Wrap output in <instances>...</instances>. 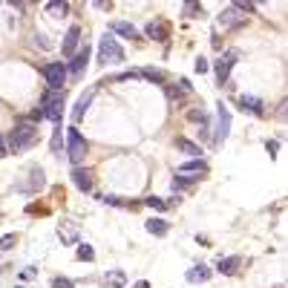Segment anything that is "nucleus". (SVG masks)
Instances as JSON below:
<instances>
[{
    "mask_svg": "<svg viewBox=\"0 0 288 288\" xmlns=\"http://www.w3.org/2000/svg\"><path fill=\"white\" fill-rule=\"evenodd\" d=\"M196 12H199V6H193V3H187V6H184V15H196Z\"/></svg>",
    "mask_w": 288,
    "mask_h": 288,
    "instance_id": "2f4dec72",
    "label": "nucleus"
},
{
    "mask_svg": "<svg viewBox=\"0 0 288 288\" xmlns=\"http://www.w3.org/2000/svg\"><path fill=\"white\" fill-rule=\"evenodd\" d=\"M72 182H75L78 190H87V193H90L92 190V173L84 170V167H75V170H72Z\"/></svg>",
    "mask_w": 288,
    "mask_h": 288,
    "instance_id": "f8f14e48",
    "label": "nucleus"
},
{
    "mask_svg": "<svg viewBox=\"0 0 288 288\" xmlns=\"http://www.w3.org/2000/svg\"><path fill=\"white\" fill-rule=\"evenodd\" d=\"M15 242H18V236H15V233H6V236L0 239V248H12Z\"/></svg>",
    "mask_w": 288,
    "mask_h": 288,
    "instance_id": "bb28decb",
    "label": "nucleus"
},
{
    "mask_svg": "<svg viewBox=\"0 0 288 288\" xmlns=\"http://www.w3.org/2000/svg\"><path fill=\"white\" fill-rule=\"evenodd\" d=\"M147 35L153 38V41H164V38H167V26L153 21V23H147Z\"/></svg>",
    "mask_w": 288,
    "mask_h": 288,
    "instance_id": "f3484780",
    "label": "nucleus"
},
{
    "mask_svg": "<svg viewBox=\"0 0 288 288\" xmlns=\"http://www.w3.org/2000/svg\"><path fill=\"white\" fill-rule=\"evenodd\" d=\"M210 274H213V271H210L207 265H193V268L187 271V282H207Z\"/></svg>",
    "mask_w": 288,
    "mask_h": 288,
    "instance_id": "2eb2a0df",
    "label": "nucleus"
},
{
    "mask_svg": "<svg viewBox=\"0 0 288 288\" xmlns=\"http://www.w3.org/2000/svg\"><path fill=\"white\" fill-rule=\"evenodd\" d=\"M92 95H95V90H90V92H84L78 98V104H75V110H72V121L78 124L81 118H84V113H87V107H90V101H92Z\"/></svg>",
    "mask_w": 288,
    "mask_h": 288,
    "instance_id": "4468645a",
    "label": "nucleus"
},
{
    "mask_svg": "<svg viewBox=\"0 0 288 288\" xmlns=\"http://www.w3.org/2000/svg\"><path fill=\"white\" fill-rule=\"evenodd\" d=\"M205 170H207L205 161H202V159H193V161H187V164H182L176 176H184L187 182H196V179H202V173H205Z\"/></svg>",
    "mask_w": 288,
    "mask_h": 288,
    "instance_id": "423d86ee",
    "label": "nucleus"
},
{
    "mask_svg": "<svg viewBox=\"0 0 288 288\" xmlns=\"http://www.w3.org/2000/svg\"><path fill=\"white\" fill-rule=\"evenodd\" d=\"M242 107H245V113H248V110H251L253 115H262V101H259V98H242Z\"/></svg>",
    "mask_w": 288,
    "mask_h": 288,
    "instance_id": "412c9836",
    "label": "nucleus"
},
{
    "mask_svg": "<svg viewBox=\"0 0 288 288\" xmlns=\"http://www.w3.org/2000/svg\"><path fill=\"white\" fill-rule=\"evenodd\" d=\"M38 141V130L32 124H18L15 130L9 133V141H6V150L12 153H26Z\"/></svg>",
    "mask_w": 288,
    "mask_h": 288,
    "instance_id": "f257e3e1",
    "label": "nucleus"
},
{
    "mask_svg": "<svg viewBox=\"0 0 288 288\" xmlns=\"http://www.w3.org/2000/svg\"><path fill=\"white\" fill-rule=\"evenodd\" d=\"M147 230L153 233V236H164V233H167V222L153 216V219H147Z\"/></svg>",
    "mask_w": 288,
    "mask_h": 288,
    "instance_id": "a211bd4d",
    "label": "nucleus"
},
{
    "mask_svg": "<svg viewBox=\"0 0 288 288\" xmlns=\"http://www.w3.org/2000/svg\"><path fill=\"white\" fill-rule=\"evenodd\" d=\"M107 282H113V285H124V274H113V276H107Z\"/></svg>",
    "mask_w": 288,
    "mask_h": 288,
    "instance_id": "c756f323",
    "label": "nucleus"
},
{
    "mask_svg": "<svg viewBox=\"0 0 288 288\" xmlns=\"http://www.w3.org/2000/svg\"><path fill=\"white\" fill-rule=\"evenodd\" d=\"M233 58H236V52H228V55H225V58L216 64V78H219V84H225V81H228L230 67H233Z\"/></svg>",
    "mask_w": 288,
    "mask_h": 288,
    "instance_id": "ddd939ff",
    "label": "nucleus"
},
{
    "mask_svg": "<svg viewBox=\"0 0 288 288\" xmlns=\"http://www.w3.org/2000/svg\"><path fill=\"white\" fill-rule=\"evenodd\" d=\"M35 46H41V49H46L49 44H46V38H44V35H35Z\"/></svg>",
    "mask_w": 288,
    "mask_h": 288,
    "instance_id": "7c9ffc66",
    "label": "nucleus"
},
{
    "mask_svg": "<svg viewBox=\"0 0 288 288\" xmlns=\"http://www.w3.org/2000/svg\"><path fill=\"white\" fill-rule=\"evenodd\" d=\"M21 276H23V279H32V276H35V268H26Z\"/></svg>",
    "mask_w": 288,
    "mask_h": 288,
    "instance_id": "473e14b6",
    "label": "nucleus"
},
{
    "mask_svg": "<svg viewBox=\"0 0 288 288\" xmlns=\"http://www.w3.org/2000/svg\"><path fill=\"white\" fill-rule=\"evenodd\" d=\"M38 187H44V170H32V184H29V190H38Z\"/></svg>",
    "mask_w": 288,
    "mask_h": 288,
    "instance_id": "b1692460",
    "label": "nucleus"
},
{
    "mask_svg": "<svg viewBox=\"0 0 288 288\" xmlns=\"http://www.w3.org/2000/svg\"><path fill=\"white\" fill-rule=\"evenodd\" d=\"M228 133H230V113L225 104H219L216 107V141L228 138Z\"/></svg>",
    "mask_w": 288,
    "mask_h": 288,
    "instance_id": "0eeeda50",
    "label": "nucleus"
},
{
    "mask_svg": "<svg viewBox=\"0 0 288 288\" xmlns=\"http://www.w3.org/2000/svg\"><path fill=\"white\" fill-rule=\"evenodd\" d=\"M121 61H124V49L118 46V41L104 35L98 44V64H121Z\"/></svg>",
    "mask_w": 288,
    "mask_h": 288,
    "instance_id": "20e7f679",
    "label": "nucleus"
},
{
    "mask_svg": "<svg viewBox=\"0 0 288 288\" xmlns=\"http://www.w3.org/2000/svg\"><path fill=\"white\" fill-rule=\"evenodd\" d=\"M61 141H64V130H55V136H52V153H61Z\"/></svg>",
    "mask_w": 288,
    "mask_h": 288,
    "instance_id": "a878e982",
    "label": "nucleus"
},
{
    "mask_svg": "<svg viewBox=\"0 0 288 288\" xmlns=\"http://www.w3.org/2000/svg\"><path fill=\"white\" fill-rule=\"evenodd\" d=\"M141 75H144L147 81H156V84H161V81H164V72H159V69H144Z\"/></svg>",
    "mask_w": 288,
    "mask_h": 288,
    "instance_id": "393cba45",
    "label": "nucleus"
},
{
    "mask_svg": "<svg viewBox=\"0 0 288 288\" xmlns=\"http://www.w3.org/2000/svg\"><path fill=\"white\" fill-rule=\"evenodd\" d=\"M78 259H84V262H92V259H95V251H92L90 245H78Z\"/></svg>",
    "mask_w": 288,
    "mask_h": 288,
    "instance_id": "5701e85b",
    "label": "nucleus"
},
{
    "mask_svg": "<svg viewBox=\"0 0 288 288\" xmlns=\"http://www.w3.org/2000/svg\"><path fill=\"white\" fill-rule=\"evenodd\" d=\"M87 64H90V46H84V49H78V55L72 58V64L67 67V72H69V75H75V78H78L81 72L87 69Z\"/></svg>",
    "mask_w": 288,
    "mask_h": 288,
    "instance_id": "6e6552de",
    "label": "nucleus"
},
{
    "mask_svg": "<svg viewBox=\"0 0 288 288\" xmlns=\"http://www.w3.org/2000/svg\"><path fill=\"white\" fill-rule=\"evenodd\" d=\"M67 156L72 164H81V161L87 159V141L78 133V127H69L67 130Z\"/></svg>",
    "mask_w": 288,
    "mask_h": 288,
    "instance_id": "7ed1b4c3",
    "label": "nucleus"
},
{
    "mask_svg": "<svg viewBox=\"0 0 288 288\" xmlns=\"http://www.w3.org/2000/svg\"><path fill=\"white\" fill-rule=\"evenodd\" d=\"M46 12H49L52 18H64V15L69 12V6L67 3H61V0H55V3H46Z\"/></svg>",
    "mask_w": 288,
    "mask_h": 288,
    "instance_id": "aec40b11",
    "label": "nucleus"
},
{
    "mask_svg": "<svg viewBox=\"0 0 288 288\" xmlns=\"http://www.w3.org/2000/svg\"><path fill=\"white\" fill-rule=\"evenodd\" d=\"M110 32L121 35V38H127V41H138V29L133 26V23H124V21H113L110 23Z\"/></svg>",
    "mask_w": 288,
    "mask_h": 288,
    "instance_id": "9b49d317",
    "label": "nucleus"
},
{
    "mask_svg": "<svg viewBox=\"0 0 288 288\" xmlns=\"http://www.w3.org/2000/svg\"><path fill=\"white\" fill-rule=\"evenodd\" d=\"M176 144H179V150H184L187 156H193V159H202V147H196L193 141H187V138H179Z\"/></svg>",
    "mask_w": 288,
    "mask_h": 288,
    "instance_id": "6ab92c4d",
    "label": "nucleus"
},
{
    "mask_svg": "<svg viewBox=\"0 0 288 288\" xmlns=\"http://www.w3.org/2000/svg\"><path fill=\"white\" fill-rule=\"evenodd\" d=\"M133 288H150V285H147V282H144V279H141V282H136V285H133Z\"/></svg>",
    "mask_w": 288,
    "mask_h": 288,
    "instance_id": "f704fd0d",
    "label": "nucleus"
},
{
    "mask_svg": "<svg viewBox=\"0 0 288 288\" xmlns=\"http://www.w3.org/2000/svg\"><path fill=\"white\" fill-rule=\"evenodd\" d=\"M207 67H210V64H207L205 58H199V61H196V72H199V75H205V72H207Z\"/></svg>",
    "mask_w": 288,
    "mask_h": 288,
    "instance_id": "c85d7f7f",
    "label": "nucleus"
},
{
    "mask_svg": "<svg viewBox=\"0 0 288 288\" xmlns=\"http://www.w3.org/2000/svg\"><path fill=\"white\" fill-rule=\"evenodd\" d=\"M144 205L153 207V210H167V202L159 199V196H147V199H144Z\"/></svg>",
    "mask_w": 288,
    "mask_h": 288,
    "instance_id": "4be33fe9",
    "label": "nucleus"
},
{
    "mask_svg": "<svg viewBox=\"0 0 288 288\" xmlns=\"http://www.w3.org/2000/svg\"><path fill=\"white\" fill-rule=\"evenodd\" d=\"M219 23H222L225 29H233V26H242L245 18H242V12L236 9V6H230V9H225L222 15H219Z\"/></svg>",
    "mask_w": 288,
    "mask_h": 288,
    "instance_id": "9d476101",
    "label": "nucleus"
},
{
    "mask_svg": "<svg viewBox=\"0 0 288 288\" xmlns=\"http://www.w3.org/2000/svg\"><path fill=\"white\" fill-rule=\"evenodd\" d=\"M78 38H81V29L78 26H69L67 35H64V44H61V52L64 55H75V49H78Z\"/></svg>",
    "mask_w": 288,
    "mask_h": 288,
    "instance_id": "1a4fd4ad",
    "label": "nucleus"
},
{
    "mask_svg": "<svg viewBox=\"0 0 288 288\" xmlns=\"http://www.w3.org/2000/svg\"><path fill=\"white\" fill-rule=\"evenodd\" d=\"M3 156H6V138L0 136V159H3Z\"/></svg>",
    "mask_w": 288,
    "mask_h": 288,
    "instance_id": "72a5a7b5",
    "label": "nucleus"
},
{
    "mask_svg": "<svg viewBox=\"0 0 288 288\" xmlns=\"http://www.w3.org/2000/svg\"><path fill=\"white\" fill-rule=\"evenodd\" d=\"M44 78H46V87L52 92H64V87H67V64H46L44 67Z\"/></svg>",
    "mask_w": 288,
    "mask_h": 288,
    "instance_id": "39448f33",
    "label": "nucleus"
},
{
    "mask_svg": "<svg viewBox=\"0 0 288 288\" xmlns=\"http://www.w3.org/2000/svg\"><path fill=\"white\" fill-rule=\"evenodd\" d=\"M64 101H67V90L64 92H46L44 101H41V110H44V118H49V121H61V115H64Z\"/></svg>",
    "mask_w": 288,
    "mask_h": 288,
    "instance_id": "f03ea898",
    "label": "nucleus"
},
{
    "mask_svg": "<svg viewBox=\"0 0 288 288\" xmlns=\"http://www.w3.org/2000/svg\"><path fill=\"white\" fill-rule=\"evenodd\" d=\"M239 265H242L239 256H228V259H219L216 271H219V274H236V268H239Z\"/></svg>",
    "mask_w": 288,
    "mask_h": 288,
    "instance_id": "dca6fc26",
    "label": "nucleus"
},
{
    "mask_svg": "<svg viewBox=\"0 0 288 288\" xmlns=\"http://www.w3.org/2000/svg\"><path fill=\"white\" fill-rule=\"evenodd\" d=\"M52 288H72V282L64 279V276H58V279H52Z\"/></svg>",
    "mask_w": 288,
    "mask_h": 288,
    "instance_id": "cd10ccee",
    "label": "nucleus"
}]
</instances>
